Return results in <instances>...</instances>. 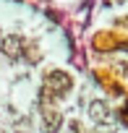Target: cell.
Listing matches in <instances>:
<instances>
[{
	"instance_id": "obj_1",
	"label": "cell",
	"mask_w": 128,
	"mask_h": 133,
	"mask_svg": "<svg viewBox=\"0 0 128 133\" xmlns=\"http://www.w3.org/2000/svg\"><path fill=\"white\" fill-rule=\"evenodd\" d=\"M44 84H47L52 91H57V94H66V91L73 86V78H71V73H66V71H50V73L44 76Z\"/></svg>"
},
{
	"instance_id": "obj_2",
	"label": "cell",
	"mask_w": 128,
	"mask_h": 133,
	"mask_svg": "<svg viewBox=\"0 0 128 133\" xmlns=\"http://www.w3.org/2000/svg\"><path fill=\"white\" fill-rule=\"evenodd\" d=\"M24 47V39L18 34H11V37H3V42H0V52H5L8 57H16Z\"/></svg>"
},
{
	"instance_id": "obj_3",
	"label": "cell",
	"mask_w": 128,
	"mask_h": 133,
	"mask_svg": "<svg viewBox=\"0 0 128 133\" xmlns=\"http://www.w3.org/2000/svg\"><path fill=\"white\" fill-rule=\"evenodd\" d=\"M89 115H92V120H97V123H102V125L110 123V107H107L102 99H94V102L89 104Z\"/></svg>"
},
{
	"instance_id": "obj_4",
	"label": "cell",
	"mask_w": 128,
	"mask_h": 133,
	"mask_svg": "<svg viewBox=\"0 0 128 133\" xmlns=\"http://www.w3.org/2000/svg\"><path fill=\"white\" fill-rule=\"evenodd\" d=\"M60 125H63V117H60V112H55V110H47V112L42 115V130H44V133H55Z\"/></svg>"
},
{
	"instance_id": "obj_5",
	"label": "cell",
	"mask_w": 128,
	"mask_h": 133,
	"mask_svg": "<svg viewBox=\"0 0 128 133\" xmlns=\"http://www.w3.org/2000/svg\"><path fill=\"white\" fill-rule=\"evenodd\" d=\"M0 42H3V37H0Z\"/></svg>"
}]
</instances>
